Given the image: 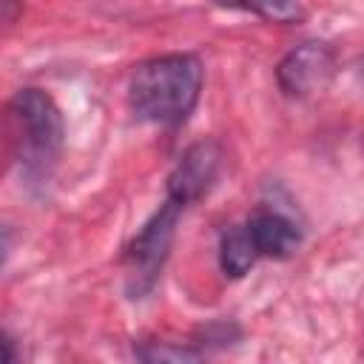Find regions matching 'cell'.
<instances>
[{
  "instance_id": "obj_1",
  "label": "cell",
  "mask_w": 364,
  "mask_h": 364,
  "mask_svg": "<svg viewBox=\"0 0 364 364\" xmlns=\"http://www.w3.org/2000/svg\"><path fill=\"white\" fill-rule=\"evenodd\" d=\"M202 91V65L191 54H165L134 68L128 100L139 119L179 125L193 111Z\"/></svg>"
},
{
  "instance_id": "obj_2",
  "label": "cell",
  "mask_w": 364,
  "mask_h": 364,
  "mask_svg": "<svg viewBox=\"0 0 364 364\" xmlns=\"http://www.w3.org/2000/svg\"><path fill=\"white\" fill-rule=\"evenodd\" d=\"M14 156L28 179L51 173L63 148V117L54 100L40 88H23L9 102Z\"/></svg>"
},
{
  "instance_id": "obj_3",
  "label": "cell",
  "mask_w": 364,
  "mask_h": 364,
  "mask_svg": "<svg viewBox=\"0 0 364 364\" xmlns=\"http://www.w3.org/2000/svg\"><path fill=\"white\" fill-rule=\"evenodd\" d=\"M179 210H182L179 205L165 199V205L151 216V222L131 242V247L125 253V282H128V293L134 299L145 296L156 284L159 270H162L168 250H171V242H173Z\"/></svg>"
},
{
  "instance_id": "obj_4",
  "label": "cell",
  "mask_w": 364,
  "mask_h": 364,
  "mask_svg": "<svg viewBox=\"0 0 364 364\" xmlns=\"http://www.w3.org/2000/svg\"><path fill=\"white\" fill-rule=\"evenodd\" d=\"M336 74V54L327 43H301L279 63V85L290 97H310L324 91Z\"/></svg>"
},
{
  "instance_id": "obj_5",
  "label": "cell",
  "mask_w": 364,
  "mask_h": 364,
  "mask_svg": "<svg viewBox=\"0 0 364 364\" xmlns=\"http://www.w3.org/2000/svg\"><path fill=\"white\" fill-rule=\"evenodd\" d=\"M222 165V151L213 139L193 142L176 162V168L168 176V199L179 208L196 202L210 191V185L219 176Z\"/></svg>"
},
{
  "instance_id": "obj_6",
  "label": "cell",
  "mask_w": 364,
  "mask_h": 364,
  "mask_svg": "<svg viewBox=\"0 0 364 364\" xmlns=\"http://www.w3.org/2000/svg\"><path fill=\"white\" fill-rule=\"evenodd\" d=\"M245 228H247V233H250L259 256L284 259V256H290L299 247V239H301L299 228L284 213H276V210H259V213H253Z\"/></svg>"
},
{
  "instance_id": "obj_7",
  "label": "cell",
  "mask_w": 364,
  "mask_h": 364,
  "mask_svg": "<svg viewBox=\"0 0 364 364\" xmlns=\"http://www.w3.org/2000/svg\"><path fill=\"white\" fill-rule=\"evenodd\" d=\"M259 259L256 253V245L247 233V228H230L222 233V242H219V264L228 276H245L253 262Z\"/></svg>"
},
{
  "instance_id": "obj_8",
  "label": "cell",
  "mask_w": 364,
  "mask_h": 364,
  "mask_svg": "<svg viewBox=\"0 0 364 364\" xmlns=\"http://www.w3.org/2000/svg\"><path fill=\"white\" fill-rule=\"evenodd\" d=\"M139 361L142 364H205V358L188 347L165 344V341H148L139 344Z\"/></svg>"
},
{
  "instance_id": "obj_9",
  "label": "cell",
  "mask_w": 364,
  "mask_h": 364,
  "mask_svg": "<svg viewBox=\"0 0 364 364\" xmlns=\"http://www.w3.org/2000/svg\"><path fill=\"white\" fill-rule=\"evenodd\" d=\"M253 11H259V14L270 17V20H282V23L296 20V17L301 14V9H299V6H256Z\"/></svg>"
},
{
  "instance_id": "obj_10",
  "label": "cell",
  "mask_w": 364,
  "mask_h": 364,
  "mask_svg": "<svg viewBox=\"0 0 364 364\" xmlns=\"http://www.w3.org/2000/svg\"><path fill=\"white\" fill-rule=\"evenodd\" d=\"M3 364H14V344L9 336H3Z\"/></svg>"
}]
</instances>
